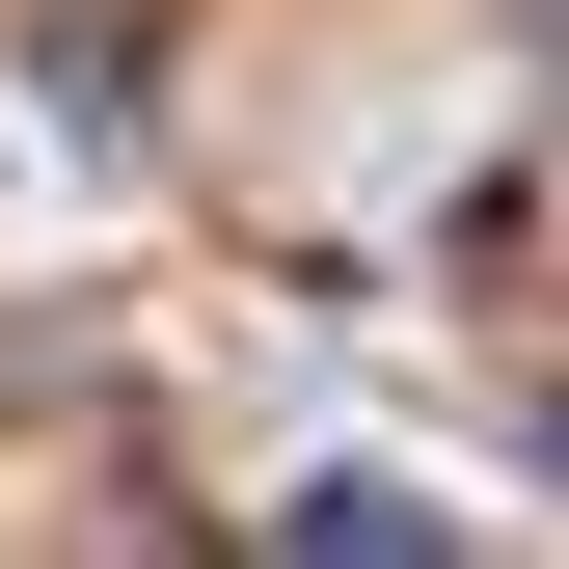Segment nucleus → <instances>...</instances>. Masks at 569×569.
<instances>
[]
</instances>
